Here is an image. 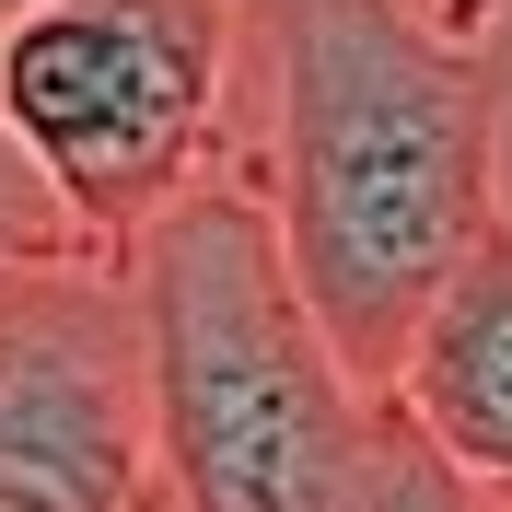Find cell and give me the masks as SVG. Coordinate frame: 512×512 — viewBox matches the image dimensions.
Wrapping results in <instances>:
<instances>
[{"instance_id":"cell-1","label":"cell","mask_w":512,"mask_h":512,"mask_svg":"<svg viewBox=\"0 0 512 512\" xmlns=\"http://www.w3.org/2000/svg\"><path fill=\"white\" fill-rule=\"evenodd\" d=\"M256 187L326 350L396 396L431 303L501 222V82L408 0H256Z\"/></svg>"},{"instance_id":"cell-2","label":"cell","mask_w":512,"mask_h":512,"mask_svg":"<svg viewBox=\"0 0 512 512\" xmlns=\"http://www.w3.org/2000/svg\"><path fill=\"white\" fill-rule=\"evenodd\" d=\"M140 303V384L175 512H338L373 454V408L326 350L315 303L280 256L256 163L175 198L117 256Z\"/></svg>"},{"instance_id":"cell-3","label":"cell","mask_w":512,"mask_h":512,"mask_svg":"<svg viewBox=\"0 0 512 512\" xmlns=\"http://www.w3.org/2000/svg\"><path fill=\"white\" fill-rule=\"evenodd\" d=\"M256 70V0H35L0 47V128L70 198L94 256L233 175V94Z\"/></svg>"},{"instance_id":"cell-4","label":"cell","mask_w":512,"mask_h":512,"mask_svg":"<svg viewBox=\"0 0 512 512\" xmlns=\"http://www.w3.org/2000/svg\"><path fill=\"white\" fill-rule=\"evenodd\" d=\"M152 384L117 256L0 280V512H152Z\"/></svg>"},{"instance_id":"cell-5","label":"cell","mask_w":512,"mask_h":512,"mask_svg":"<svg viewBox=\"0 0 512 512\" xmlns=\"http://www.w3.org/2000/svg\"><path fill=\"white\" fill-rule=\"evenodd\" d=\"M396 408L512 512V210L489 222V245L466 256L454 291L431 303L408 373H396Z\"/></svg>"},{"instance_id":"cell-6","label":"cell","mask_w":512,"mask_h":512,"mask_svg":"<svg viewBox=\"0 0 512 512\" xmlns=\"http://www.w3.org/2000/svg\"><path fill=\"white\" fill-rule=\"evenodd\" d=\"M338 512H501V501H489V489L384 396V408H373V454H361V478H350Z\"/></svg>"},{"instance_id":"cell-7","label":"cell","mask_w":512,"mask_h":512,"mask_svg":"<svg viewBox=\"0 0 512 512\" xmlns=\"http://www.w3.org/2000/svg\"><path fill=\"white\" fill-rule=\"evenodd\" d=\"M70 256H94V233L70 222V198L35 175V152L0 128V280H24V268H70Z\"/></svg>"},{"instance_id":"cell-8","label":"cell","mask_w":512,"mask_h":512,"mask_svg":"<svg viewBox=\"0 0 512 512\" xmlns=\"http://www.w3.org/2000/svg\"><path fill=\"white\" fill-rule=\"evenodd\" d=\"M408 12H419V24H443L454 47H478V35H489V12H501V0H408Z\"/></svg>"},{"instance_id":"cell-9","label":"cell","mask_w":512,"mask_h":512,"mask_svg":"<svg viewBox=\"0 0 512 512\" xmlns=\"http://www.w3.org/2000/svg\"><path fill=\"white\" fill-rule=\"evenodd\" d=\"M24 12H35V0H0V47H12V24H24Z\"/></svg>"},{"instance_id":"cell-10","label":"cell","mask_w":512,"mask_h":512,"mask_svg":"<svg viewBox=\"0 0 512 512\" xmlns=\"http://www.w3.org/2000/svg\"><path fill=\"white\" fill-rule=\"evenodd\" d=\"M152 512H175V501H152Z\"/></svg>"}]
</instances>
